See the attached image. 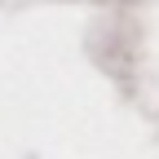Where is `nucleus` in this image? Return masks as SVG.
Returning a JSON list of instances; mask_svg holds the SVG:
<instances>
[]
</instances>
